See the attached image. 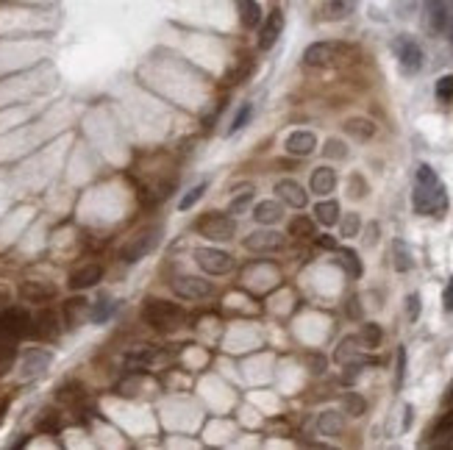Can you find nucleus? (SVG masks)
<instances>
[{
    "instance_id": "nucleus-1",
    "label": "nucleus",
    "mask_w": 453,
    "mask_h": 450,
    "mask_svg": "<svg viewBox=\"0 0 453 450\" xmlns=\"http://www.w3.org/2000/svg\"><path fill=\"white\" fill-rule=\"evenodd\" d=\"M415 211L417 214H439L448 209V192H445V184L439 181V175L428 164L417 167V178H415Z\"/></svg>"
},
{
    "instance_id": "nucleus-2",
    "label": "nucleus",
    "mask_w": 453,
    "mask_h": 450,
    "mask_svg": "<svg viewBox=\"0 0 453 450\" xmlns=\"http://www.w3.org/2000/svg\"><path fill=\"white\" fill-rule=\"evenodd\" d=\"M142 317H145V323L150 328H156L162 334H170L175 328H181V323H184L181 306L167 303V300H147L145 309H142Z\"/></svg>"
},
{
    "instance_id": "nucleus-3",
    "label": "nucleus",
    "mask_w": 453,
    "mask_h": 450,
    "mask_svg": "<svg viewBox=\"0 0 453 450\" xmlns=\"http://www.w3.org/2000/svg\"><path fill=\"white\" fill-rule=\"evenodd\" d=\"M159 239H162V225H147V228H140V231H137V234H134V236L123 245L120 258H123V261H128V264H134V261L145 258L150 251H156Z\"/></svg>"
},
{
    "instance_id": "nucleus-4",
    "label": "nucleus",
    "mask_w": 453,
    "mask_h": 450,
    "mask_svg": "<svg viewBox=\"0 0 453 450\" xmlns=\"http://www.w3.org/2000/svg\"><path fill=\"white\" fill-rule=\"evenodd\" d=\"M348 56H350V48L342 42H314L303 53V64L320 70V67H334Z\"/></svg>"
},
{
    "instance_id": "nucleus-5",
    "label": "nucleus",
    "mask_w": 453,
    "mask_h": 450,
    "mask_svg": "<svg viewBox=\"0 0 453 450\" xmlns=\"http://www.w3.org/2000/svg\"><path fill=\"white\" fill-rule=\"evenodd\" d=\"M198 234L212 242H228L236 234V223L223 211H206L198 220Z\"/></svg>"
},
{
    "instance_id": "nucleus-6",
    "label": "nucleus",
    "mask_w": 453,
    "mask_h": 450,
    "mask_svg": "<svg viewBox=\"0 0 453 450\" xmlns=\"http://www.w3.org/2000/svg\"><path fill=\"white\" fill-rule=\"evenodd\" d=\"M392 51H395L397 64L406 75H417L423 70V51L412 36H397L392 42Z\"/></svg>"
},
{
    "instance_id": "nucleus-7",
    "label": "nucleus",
    "mask_w": 453,
    "mask_h": 450,
    "mask_svg": "<svg viewBox=\"0 0 453 450\" xmlns=\"http://www.w3.org/2000/svg\"><path fill=\"white\" fill-rule=\"evenodd\" d=\"M33 331V317L26 309H6L0 314V337L23 339Z\"/></svg>"
},
{
    "instance_id": "nucleus-8",
    "label": "nucleus",
    "mask_w": 453,
    "mask_h": 450,
    "mask_svg": "<svg viewBox=\"0 0 453 450\" xmlns=\"http://www.w3.org/2000/svg\"><path fill=\"white\" fill-rule=\"evenodd\" d=\"M195 261L203 273L209 276H226L234 270V258L226 251H217V248H198L195 251Z\"/></svg>"
},
{
    "instance_id": "nucleus-9",
    "label": "nucleus",
    "mask_w": 453,
    "mask_h": 450,
    "mask_svg": "<svg viewBox=\"0 0 453 450\" xmlns=\"http://www.w3.org/2000/svg\"><path fill=\"white\" fill-rule=\"evenodd\" d=\"M172 292L184 300H206L214 295V286H212V281L198 278V276H178L172 281Z\"/></svg>"
},
{
    "instance_id": "nucleus-10",
    "label": "nucleus",
    "mask_w": 453,
    "mask_h": 450,
    "mask_svg": "<svg viewBox=\"0 0 453 450\" xmlns=\"http://www.w3.org/2000/svg\"><path fill=\"white\" fill-rule=\"evenodd\" d=\"M245 248L254 253H276L283 248V236L278 231H254L245 239Z\"/></svg>"
},
{
    "instance_id": "nucleus-11",
    "label": "nucleus",
    "mask_w": 453,
    "mask_h": 450,
    "mask_svg": "<svg viewBox=\"0 0 453 450\" xmlns=\"http://www.w3.org/2000/svg\"><path fill=\"white\" fill-rule=\"evenodd\" d=\"M281 31H283V14H281V9H276V11L267 14V20H264L261 28H259V51H270V48L278 42Z\"/></svg>"
},
{
    "instance_id": "nucleus-12",
    "label": "nucleus",
    "mask_w": 453,
    "mask_h": 450,
    "mask_svg": "<svg viewBox=\"0 0 453 450\" xmlns=\"http://www.w3.org/2000/svg\"><path fill=\"white\" fill-rule=\"evenodd\" d=\"M276 192L281 197L286 206H292V209H303L306 203H309V195L303 192V187L298 184V181H292V178H283L276 184Z\"/></svg>"
},
{
    "instance_id": "nucleus-13",
    "label": "nucleus",
    "mask_w": 453,
    "mask_h": 450,
    "mask_svg": "<svg viewBox=\"0 0 453 450\" xmlns=\"http://www.w3.org/2000/svg\"><path fill=\"white\" fill-rule=\"evenodd\" d=\"M314 147H317V137H314L312 131H292L289 137H286V153L289 156H312Z\"/></svg>"
},
{
    "instance_id": "nucleus-14",
    "label": "nucleus",
    "mask_w": 453,
    "mask_h": 450,
    "mask_svg": "<svg viewBox=\"0 0 453 450\" xmlns=\"http://www.w3.org/2000/svg\"><path fill=\"white\" fill-rule=\"evenodd\" d=\"M423 3L431 33H442L448 28V0H423Z\"/></svg>"
},
{
    "instance_id": "nucleus-15",
    "label": "nucleus",
    "mask_w": 453,
    "mask_h": 450,
    "mask_svg": "<svg viewBox=\"0 0 453 450\" xmlns=\"http://www.w3.org/2000/svg\"><path fill=\"white\" fill-rule=\"evenodd\" d=\"M56 334H58V314L51 309H42L33 317V331H31V337L53 339Z\"/></svg>"
},
{
    "instance_id": "nucleus-16",
    "label": "nucleus",
    "mask_w": 453,
    "mask_h": 450,
    "mask_svg": "<svg viewBox=\"0 0 453 450\" xmlns=\"http://www.w3.org/2000/svg\"><path fill=\"white\" fill-rule=\"evenodd\" d=\"M20 295H23V300H28V303H48V300L56 295V289L45 281H26L20 286Z\"/></svg>"
},
{
    "instance_id": "nucleus-17",
    "label": "nucleus",
    "mask_w": 453,
    "mask_h": 450,
    "mask_svg": "<svg viewBox=\"0 0 453 450\" xmlns=\"http://www.w3.org/2000/svg\"><path fill=\"white\" fill-rule=\"evenodd\" d=\"M100 278H103L100 264H84V267H78V270L70 276V289H89V286H95Z\"/></svg>"
},
{
    "instance_id": "nucleus-18",
    "label": "nucleus",
    "mask_w": 453,
    "mask_h": 450,
    "mask_svg": "<svg viewBox=\"0 0 453 450\" xmlns=\"http://www.w3.org/2000/svg\"><path fill=\"white\" fill-rule=\"evenodd\" d=\"M254 217H256V223H259V225H276V223H281L283 206L278 203V200H261V203H256Z\"/></svg>"
},
{
    "instance_id": "nucleus-19",
    "label": "nucleus",
    "mask_w": 453,
    "mask_h": 450,
    "mask_svg": "<svg viewBox=\"0 0 453 450\" xmlns=\"http://www.w3.org/2000/svg\"><path fill=\"white\" fill-rule=\"evenodd\" d=\"M359 6V0H323V17L337 23L353 14V9Z\"/></svg>"
},
{
    "instance_id": "nucleus-20",
    "label": "nucleus",
    "mask_w": 453,
    "mask_h": 450,
    "mask_svg": "<svg viewBox=\"0 0 453 450\" xmlns=\"http://www.w3.org/2000/svg\"><path fill=\"white\" fill-rule=\"evenodd\" d=\"M309 187H312L314 195H328V192H334V187H337V172L331 167H317L312 172Z\"/></svg>"
},
{
    "instance_id": "nucleus-21",
    "label": "nucleus",
    "mask_w": 453,
    "mask_h": 450,
    "mask_svg": "<svg viewBox=\"0 0 453 450\" xmlns=\"http://www.w3.org/2000/svg\"><path fill=\"white\" fill-rule=\"evenodd\" d=\"M345 131L359 142H368V140L375 137V125H373V120H365V117H350V120L345 122Z\"/></svg>"
},
{
    "instance_id": "nucleus-22",
    "label": "nucleus",
    "mask_w": 453,
    "mask_h": 450,
    "mask_svg": "<svg viewBox=\"0 0 453 450\" xmlns=\"http://www.w3.org/2000/svg\"><path fill=\"white\" fill-rule=\"evenodd\" d=\"M314 214H317V223L331 228V225L340 223V203L337 200H320L314 206Z\"/></svg>"
},
{
    "instance_id": "nucleus-23",
    "label": "nucleus",
    "mask_w": 453,
    "mask_h": 450,
    "mask_svg": "<svg viewBox=\"0 0 453 450\" xmlns=\"http://www.w3.org/2000/svg\"><path fill=\"white\" fill-rule=\"evenodd\" d=\"M236 11L245 28H256L261 23V6L256 0H236Z\"/></svg>"
},
{
    "instance_id": "nucleus-24",
    "label": "nucleus",
    "mask_w": 453,
    "mask_h": 450,
    "mask_svg": "<svg viewBox=\"0 0 453 450\" xmlns=\"http://www.w3.org/2000/svg\"><path fill=\"white\" fill-rule=\"evenodd\" d=\"M317 428H320V434H326V436H337V434H342V428H345V417H342L340 412H323L320 420H317Z\"/></svg>"
},
{
    "instance_id": "nucleus-25",
    "label": "nucleus",
    "mask_w": 453,
    "mask_h": 450,
    "mask_svg": "<svg viewBox=\"0 0 453 450\" xmlns=\"http://www.w3.org/2000/svg\"><path fill=\"white\" fill-rule=\"evenodd\" d=\"M359 350H362V342H359V337H345L340 342V347H337V353H334V359H337L340 365L356 362V359H359Z\"/></svg>"
},
{
    "instance_id": "nucleus-26",
    "label": "nucleus",
    "mask_w": 453,
    "mask_h": 450,
    "mask_svg": "<svg viewBox=\"0 0 453 450\" xmlns=\"http://www.w3.org/2000/svg\"><path fill=\"white\" fill-rule=\"evenodd\" d=\"M48 365H51V356L45 350H31L28 356H26V362H23V375L26 378L28 375H39Z\"/></svg>"
},
{
    "instance_id": "nucleus-27",
    "label": "nucleus",
    "mask_w": 453,
    "mask_h": 450,
    "mask_svg": "<svg viewBox=\"0 0 453 450\" xmlns=\"http://www.w3.org/2000/svg\"><path fill=\"white\" fill-rule=\"evenodd\" d=\"M86 314V300L84 298H73V300H67L64 303V320H67V325L70 328H76L78 323H81V317Z\"/></svg>"
},
{
    "instance_id": "nucleus-28",
    "label": "nucleus",
    "mask_w": 453,
    "mask_h": 450,
    "mask_svg": "<svg viewBox=\"0 0 453 450\" xmlns=\"http://www.w3.org/2000/svg\"><path fill=\"white\" fill-rule=\"evenodd\" d=\"M340 264L345 267V273H348L350 278H359V276H362V261H359V253H356V251H350V248L340 251Z\"/></svg>"
},
{
    "instance_id": "nucleus-29",
    "label": "nucleus",
    "mask_w": 453,
    "mask_h": 450,
    "mask_svg": "<svg viewBox=\"0 0 453 450\" xmlns=\"http://www.w3.org/2000/svg\"><path fill=\"white\" fill-rule=\"evenodd\" d=\"M156 359V347H137V350H131L128 356H125V365L128 367H147L150 362Z\"/></svg>"
},
{
    "instance_id": "nucleus-30",
    "label": "nucleus",
    "mask_w": 453,
    "mask_h": 450,
    "mask_svg": "<svg viewBox=\"0 0 453 450\" xmlns=\"http://www.w3.org/2000/svg\"><path fill=\"white\" fill-rule=\"evenodd\" d=\"M392 264H395L397 273H406V270H412V264H415V258H412V253H409V248L403 245V242H395L392 245Z\"/></svg>"
},
{
    "instance_id": "nucleus-31",
    "label": "nucleus",
    "mask_w": 453,
    "mask_h": 450,
    "mask_svg": "<svg viewBox=\"0 0 453 450\" xmlns=\"http://www.w3.org/2000/svg\"><path fill=\"white\" fill-rule=\"evenodd\" d=\"M289 234H292V236H301V239L317 236V234H314V220L312 217H295V220L289 223Z\"/></svg>"
},
{
    "instance_id": "nucleus-32",
    "label": "nucleus",
    "mask_w": 453,
    "mask_h": 450,
    "mask_svg": "<svg viewBox=\"0 0 453 450\" xmlns=\"http://www.w3.org/2000/svg\"><path fill=\"white\" fill-rule=\"evenodd\" d=\"M359 342H362V347H365V350H373V347H378V342H381V328H378L375 323H368V325H362Z\"/></svg>"
},
{
    "instance_id": "nucleus-33",
    "label": "nucleus",
    "mask_w": 453,
    "mask_h": 450,
    "mask_svg": "<svg viewBox=\"0 0 453 450\" xmlns=\"http://www.w3.org/2000/svg\"><path fill=\"white\" fill-rule=\"evenodd\" d=\"M365 409H368V403H365V397L356 392H348L345 394V412L350 414V417H362L365 414Z\"/></svg>"
},
{
    "instance_id": "nucleus-34",
    "label": "nucleus",
    "mask_w": 453,
    "mask_h": 450,
    "mask_svg": "<svg viewBox=\"0 0 453 450\" xmlns=\"http://www.w3.org/2000/svg\"><path fill=\"white\" fill-rule=\"evenodd\" d=\"M112 311H114L112 300H109V298H100V300H98V306L92 309V320H95V323H106V320L112 317Z\"/></svg>"
},
{
    "instance_id": "nucleus-35",
    "label": "nucleus",
    "mask_w": 453,
    "mask_h": 450,
    "mask_svg": "<svg viewBox=\"0 0 453 450\" xmlns=\"http://www.w3.org/2000/svg\"><path fill=\"white\" fill-rule=\"evenodd\" d=\"M437 98L442 100V103H448V100H453V75H442L439 81H437Z\"/></svg>"
},
{
    "instance_id": "nucleus-36",
    "label": "nucleus",
    "mask_w": 453,
    "mask_h": 450,
    "mask_svg": "<svg viewBox=\"0 0 453 450\" xmlns=\"http://www.w3.org/2000/svg\"><path fill=\"white\" fill-rule=\"evenodd\" d=\"M203 192H206V184H198L195 189H189L187 195L181 197V203H178V209H181V211H187V209H192V206L198 203L200 197H203Z\"/></svg>"
},
{
    "instance_id": "nucleus-37",
    "label": "nucleus",
    "mask_w": 453,
    "mask_h": 450,
    "mask_svg": "<svg viewBox=\"0 0 453 450\" xmlns=\"http://www.w3.org/2000/svg\"><path fill=\"white\" fill-rule=\"evenodd\" d=\"M251 114H254V106L251 103H245L239 112H236V117H234V125H231V134H236L239 128H245L248 125V120H251Z\"/></svg>"
},
{
    "instance_id": "nucleus-38",
    "label": "nucleus",
    "mask_w": 453,
    "mask_h": 450,
    "mask_svg": "<svg viewBox=\"0 0 453 450\" xmlns=\"http://www.w3.org/2000/svg\"><path fill=\"white\" fill-rule=\"evenodd\" d=\"M326 156L328 159H345L348 156V147L342 140H328L326 142Z\"/></svg>"
},
{
    "instance_id": "nucleus-39",
    "label": "nucleus",
    "mask_w": 453,
    "mask_h": 450,
    "mask_svg": "<svg viewBox=\"0 0 453 450\" xmlns=\"http://www.w3.org/2000/svg\"><path fill=\"white\" fill-rule=\"evenodd\" d=\"M14 339H9V337H3L0 339V365H9L11 359H14Z\"/></svg>"
},
{
    "instance_id": "nucleus-40",
    "label": "nucleus",
    "mask_w": 453,
    "mask_h": 450,
    "mask_svg": "<svg viewBox=\"0 0 453 450\" xmlns=\"http://www.w3.org/2000/svg\"><path fill=\"white\" fill-rule=\"evenodd\" d=\"M359 225H362L359 214H348V217L342 220V236H356V234H359Z\"/></svg>"
},
{
    "instance_id": "nucleus-41",
    "label": "nucleus",
    "mask_w": 453,
    "mask_h": 450,
    "mask_svg": "<svg viewBox=\"0 0 453 450\" xmlns=\"http://www.w3.org/2000/svg\"><path fill=\"white\" fill-rule=\"evenodd\" d=\"M406 314H409V320H417V317H420V295H417V292L406 298Z\"/></svg>"
},
{
    "instance_id": "nucleus-42",
    "label": "nucleus",
    "mask_w": 453,
    "mask_h": 450,
    "mask_svg": "<svg viewBox=\"0 0 453 450\" xmlns=\"http://www.w3.org/2000/svg\"><path fill=\"white\" fill-rule=\"evenodd\" d=\"M403 378H406V347H397V370H395L397 387L403 384Z\"/></svg>"
},
{
    "instance_id": "nucleus-43",
    "label": "nucleus",
    "mask_w": 453,
    "mask_h": 450,
    "mask_svg": "<svg viewBox=\"0 0 453 450\" xmlns=\"http://www.w3.org/2000/svg\"><path fill=\"white\" fill-rule=\"evenodd\" d=\"M39 431H58V414L56 412H45V417L39 420Z\"/></svg>"
},
{
    "instance_id": "nucleus-44",
    "label": "nucleus",
    "mask_w": 453,
    "mask_h": 450,
    "mask_svg": "<svg viewBox=\"0 0 453 450\" xmlns=\"http://www.w3.org/2000/svg\"><path fill=\"white\" fill-rule=\"evenodd\" d=\"M350 195H353V197H365V181H362L359 175H353V178H350Z\"/></svg>"
},
{
    "instance_id": "nucleus-45",
    "label": "nucleus",
    "mask_w": 453,
    "mask_h": 450,
    "mask_svg": "<svg viewBox=\"0 0 453 450\" xmlns=\"http://www.w3.org/2000/svg\"><path fill=\"white\" fill-rule=\"evenodd\" d=\"M442 306H445V311H453V278L448 281L445 292H442Z\"/></svg>"
},
{
    "instance_id": "nucleus-46",
    "label": "nucleus",
    "mask_w": 453,
    "mask_h": 450,
    "mask_svg": "<svg viewBox=\"0 0 453 450\" xmlns=\"http://www.w3.org/2000/svg\"><path fill=\"white\" fill-rule=\"evenodd\" d=\"M248 200H251V192H242V197H239V200H234V203H231V214L242 211V209L248 206Z\"/></svg>"
},
{
    "instance_id": "nucleus-47",
    "label": "nucleus",
    "mask_w": 453,
    "mask_h": 450,
    "mask_svg": "<svg viewBox=\"0 0 453 450\" xmlns=\"http://www.w3.org/2000/svg\"><path fill=\"white\" fill-rule=\"evenodd\" d=\"M309 367H312V372H323L326 370V359L314 353V356H309Z\"/></svg>"
},
{
    "instance_id": "nucleus-48",
    "label": "nucleus",
    "mask_w": 453,
    "mask_h": 450,
    "mask_svg": "<svg viewBox=\"0 0 453 450\" xmlns=\"http://www.w3.org/2000/svg\"><path fill=\"white\" fill-rule=\"evenodd\" d=\"M317 245H320V248H326V251H337V239H334V236H320V239H317Z\"/></svg>"
},
{
    "instance_id": "nucleus-49",
    "label": "nucleus",
    "mask_w": 453,
    "mask_h": 450,
    "mask_svg": "<svg viewBox=\"0 0 453 450\" xmlns=\"http://www.w3.org/2000/svg\"><path fill=\"white\" fill-rule=\"evenodd\" d=\"M348 314H350V317H362V306H359V298H350Z\"/></svg>"
},
{
    "instance_id": "nucleus-50",
    "label": "nucleus",
    "mask_w": 453,
    "mask_h": 450,
    "mask_svg": "<svg viewBox=\"0 0 453 450\" xmlns=\"http://www.w3.org/2000/svg\"><path fill=\"white\" fill-rule=\"evenodd\" d=\"M448 36H451V45H453V0H451V6H448Z\"/></svg>"
}]
</instances>
